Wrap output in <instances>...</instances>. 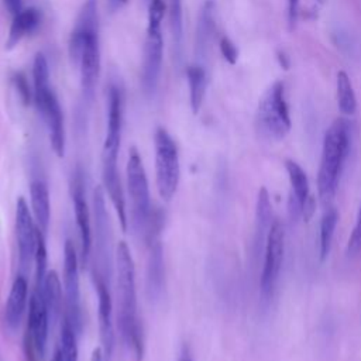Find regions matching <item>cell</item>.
<instances>
[{
	"mask_svg": "<svg viewBox=\"0 0 361 361\" xmlns=\"http://www.w3.org/2000/svg\"><path fill=\"white\" fill-rule=\"evenodd\" d=\"M116 283H117V324L123 341L134 361H142L144 336L137 313L135 268L126 241H120L116 250Z\"/></svg>",
	"mask_w": 361,
	"mask_h": 361,
	"instance_id": "6da1fadb",
	"label": "cell"
},
{
	"mask_svg": "<svg viewBox=\"0 0 361 361\" xmlns=\"http://www.w3.org/2000/svg\"><path fill=\"white\" fill-rule=\"evenodd\" d=\"M350 151V126L344 118H337L327 128L323 147L320 165L317 172V193L323 203H329L340 182V176Z\"/></svg>",
	"mask_w": 361,
	"mask_h": 361,
	"instance_id": "7a4b0ae2",
	"label": "cell"
},
{
	"mask_svg": "<svg viewBox=\"0 0 361 361\" xmlns=\"http://www.w3.org/2000/svg\"><path fill=\"white\" fill-rule=\"evenodd\" d=\"M165 0H151L148 6V25L142 48L141 65V86L147 97H152L159 83L162 68L164 38H162V20L165 16Z\"/></svg>",
	"mask_w": 361,
	"mask_h": 361,
	"instance_id": "3957f363",
	"label": "cell"
},
{
	"mask_svg": "<svg viewBox=\"0 0 361 361\" xmlns=\"http://www.w3.org/2000/svg\"><path fill=\"white\" fill-rule=\"evenodd\" d=\"M127 176V193L130 197V226L135 234L144 238L145 228L152 212L149 186L147 173L142 165V159L135 147L128 151V159L126 166Z\"/></svg>",
	"mask_w": 361,
	"mask_h": 361,
	"instance_id": "277c9868",
	"label": "cell"
},
{
	"mask_svg": "<svg viewBox=\"0 0 361 361\" xmlns=\"http://www.w3.org/2000/svg\"><path fill=\"white\" fill-rule=\"evenodd\" d=\"M258 133L268 140H282L290 130L289 107L285 97L283 83L276 80L264 93L255 114Z\"/></svg>",
	"mask_w": 361,
	"mask_h": 361,
	"instance_id": "5b68a950",
	"label": "cell"
},
{
	"mask_svg": "<svg viewBox=\"0 0 361 361\" xmlns=\"http://www.w3.org/2000/svg\"><path fill=\"white\" fill-rule=\"evenodd\" d=\"M155 145V179L162 200L169 202L176 193L180 179V164L176 142L171 134L159 127L154 135Z\"/></svg>",
	"mask_w": 361,
	"mask_h": 361,
	"instance_id": "8992f818",
	"label": "cell"
},
{
	"mask_svg": "<svg viewBox=\"0 0 361 361\" xmlns=\"http://www.w3.org/2000/svg\"><path fill=\"white\" fill-rule=\"evenodd\" d=\"M164 227V214L158 207H152L144 240L148 248L147 255V293L151 300L161 296L165 282V265H164V250L161 241V233Z\"/></svg>",
	"mask_w": 361,
	"mask_h": 361,
	"instance_id": "52a82bcc",
	"label": "cell"
},
{
	"mask_svg": "<svg viewBox=\"0 0 361 361\" xmlns=\"http://www.w3.org/2000/svg\"><path fill=\"white\" fill-rule=\"evenodd\" d=\"M93 219H94V228H93V241H92V251H93V261L92 269L102 275L106 281H110L111 275V250H110V224H109V213L106 209V199L104 192L100 186L93 190ZM92 254V252H90Z\"/></svg>",
	"mask_w": 361,
	"mask_h": 361,
	"instance_id": "ba28073f",
	"label": "cell"
},
{
	"mask_svg": "<svg viewBox=\"0 0 361 361\" xmlns=\"http://www.w3.org/2000/svg\"><path fill=\"white\" fill-rule=\"evenodd\" d=\"M285 254V228L283 224L275 219L269 227L265 238L264 248V262L259 279L261 296L264 300H269L274 295L275 286L278 283L279 272L283 262Z\"/></svg>",
	"mask_w": 361,
	"mask_h": 361,
	"instance_id": "9c48e42d",
	"label": "cell"
},
{
	"mask_svg": "<svg viewBox=\"0 0 361 361\" xmlns=\"http://www.w3.org/2000/svg\"><path fill=\"white\" fill-rule=\"evenodd\" d=\"M63 289H65V309L63 313L73 326L78 336L82 333V302H80V282H79V258L75 244L71 238L65 241L63 247Z\"/></svg>",
	"mask_w": 361,
	"mask_h": 361,
	"instance_id": "30bf717a",
	"label": "cell"
},
{
	"mask_svg": "<svg viewBox=\"0 0 361 361\" xmlns=\"http://www.w3.org/2000/svg\"><path fill=\"white\" fill-rule=\"evenodd\" d=\"M71 196L73 203V212L76 219V226L79 231L80 240V255L83 264H87L90 252H92V241H93V230L90 223V210L86 200L85 190V172L80 165H78L71 178Z\"/></svg>",
	"mask_w": 361,
	"mask_h": 361,
	"instance_id": "8fae6325",
	"label": "cell"
},
{
	"mask_svg": "<svg viewBox=\"0 0 361 361\" xmlns=\"http://www.w3.org/2000/svg\"><path fill=\"white\" fill-rule=\"evenodd\" d=\"M14 227L18 250V272L27 275L34 262L38 227L24 197L17 199Z\"/></svg>",
	"mask_w": 361,
	"mask_h": 361,
	"instance_id": "7c38bea8",
	"label": "cell"
},
{
	"mask_svg": "<svg viewBox=\"0 0 361 361\" xmlns=\"http://www.w3.org/2000/svg\"><path fill=\"white\" fill-rule=\"evenodd\" d=\"M78 68L80 72L82 99H83V103L90 106L94 99V90H96L97 79L100 75L99 30L90 31L86 35Z\"/></svg>",
	"mask_w": 361,
	"mask_h": 361,
	"instance_id": "4fadbf2b",
	"label": "cell"
},
{
	"mask_svg": "<svg viewBox=\"0 0 361 361\" xmlns=\"http://www.w3.org/2000/svg\"><path fill=\"white\" fill-rule=\"evenodd\" d=\"M49 324L51 323L42 293L41 290L34 289L28 300V316L23 340L31 343L42 358L45 357L47 351Z\"/></svg>",
	"mask_w": 361,
	"mask_h": 361,
	"instance_id": "5bb4252c",
	"label": "cell"
},
{
	"mask_svg": "<svg viewBox=\"0 0 361 361\" xmlns=\"http://www.w3.org/2000/svg\"><path fill=\"white\" fill-rule=\"evenodd\" d=\"M92 272L93 285L97 293V319L99 334L102 341V351L104 358H110L114 348V326H113V302L109 290V281L97 272Z\"/></svg>",
	"mask_w": 361,
	"mask_h": 361,
	"instance_id": "9a60e30c",
	"label": "cell"
},
{
	"mask_svg": "<svg viewBox=\"0 0 361 361\" xmlns=\"http://www.w3.org/2000/svg\"><path fill=\"white\" fill-rule=\"evenodd\" d=\"M123 128V93L121 89L111 83L107 92V127L102 154L118 155Z\"/></svg>",
	"mask_w": 361,
	"mask_h": 361,
	"instance_id": "2e32d148",
	"label": "cell"
},
{
	"mask_svg": "<svg viewBox=\"0 0 361 361\" xmlns=\"http://www.w3.org/2000/svg\"><path fill=\"white\" fill-rule=\"evenodd\" d=\"M99 30V13H97V1L96 0H86L85 4L82 6L76 21L75 27L71 32L69 37V45H68V52H69V59L73 66L79 65L82 48L86 35L90 31Z\"/></svg>",
	"mask_w": 361,
	"mask_h": 361,
	"instance_id": "e0dca14e",
	"label": "cell"
},
{
	"mask_svg": "<svg viewBox=\"0 0 361 361\" xmlns=\"http://www.w3.org/2000/svg\"><path fill=\"white\" fill-rule=\"evenodd\" d=\"M41 113L49 134V142L54 152L58 157L65 155V126H63V113L59 104V100L54 90H51L44 100L35 106Z\"/></svg>",
	"mask_w": 361,
	"mask_h": 361,
	"instance_id": "ac0fdd59",
	"label": "cell"
},
{
	"mask_svg": "<svg viewBox=\"0 0 361 361\" xmlns=\"http://www.w3.org/2000/svg\"><path fill=\"white\" fill-rule=\"evenodd\" d=\"M216 35V3L206 0L199 11L195 38V54L197 63L204 65Z\"/></svg>",
	"mask_w": 361,
	"mask_h": 361,
	"instance_id": "d6986e66",
	"label": "cell"
},
{
	"mask_svg": "<svg viewBox=\"0 0 361 361\" xmlns=\"http://www.w3.org/2000/svg\"><path fill=\"white\" fill-rule=\"evenodd\" d=\"M27 300H28L27 275L18 272L11 283L8 298L4 306V323L8 330L14 331L18 329L25 312Z\"/></svg>",
	"mask_w": 361,
	"mask_h": 361,
	"instance_id": "ffe728a7",
	"label": "cell"
},
{
	"mask_svg": "<svg viewBox=\"0 0 361 361\" xmlns=\"http://www.w3.org/2000/svg\"><path fill=\"white\" fill-rule=\"evenodd\" d=\"M30 202L31 213L37 223V227L47 235L51 219V202L49 190L42 179H32L30 183Z\"/></svg>",
	"mask_w": 361,
	"mask_h": 361,
	"instance_id": "44dd1931",
	"label": "cell"
},
{
	"mask_svg": "<svg viewBox=\"0 0 361 361\" xmlns=\"http://www.w3.org/2000/svg\"><path fill=\"white\" fill-rule=\"evenodd\" d=\"M42 14L37 7L23 8L18 14L13 16V21L10 25L8 37L6 41V48L13 49L24 37L32 34L41 24Z\"/></svg>",
	"mask_w": 361,
	"mask_h": 361,
	"instance_id": "7402d4cb",
	"label": "cell"
},
{
	"mask_svg": "<svg viewBox=\"0 0 361 361\" xmlns=\"http://www.w3.org/2000/svg\"><path fill=\"white\" fill-rule=\"evenodd\" d=\"M169 30L172 37V52L173 63L179 69L183 62V11L182 0H168L166 1Z\"/></svg>",
	"mask_w": 361,
	"mask_h": 361,
	"instance_id": "603a6c76",
	"label": "cell"
},
{
	"mask_svg": "<svg viewBox=\"0 0 361 361\" xmlns=\"http://www.w3.org/2000/svg\"><path fill=\"white\" fill-rule=\"evenodd\" d=\"M44 303L48 312L49 323L55 324L62 312V286L59 276L55 271H49L44 279L41 289Z\"/></svg>",
	"mask_w": 361,
	"mask_h": 361,
	"instance_id": "cb8c5ba5",
	"label": "cell"
},
{
	"mask_svg": "<svg viewBox=\"0 0 361 361\" xmlns=\"http://www.w3.org/2000/svg\"><path fill=\"white\" fill-rule=\"evenodd\" d=\"M186 78L189 83V100L193 114L200 111V107L204 100L206 87H207V71L204 65L193 63L186 68Z\"/></svg>",
	"mask_w": 361,
	"mask_h": 361,
	"instance_id": "d4e9b609",
	"label": "cell"
},
{
	"mask_svg": "<svg viewBox=\"0 0 361 361\" xmlns=\"http://www.w3.org/2000/svg\"><path fill=\"white\" fill-rule=\"evenodd\" d=\"M272 221H274L272 220V204H271L269 193H268L267 188L262 186L258 190L257 206H255V223H257L255 244L257 245L265 241Z\"/></svg>",
	"mask_w": 361,
	"mask_h": 361,
	"instance_id": "484cf974",
	"label": "cell"
},
{
	"mask_svg": "<svg viewBox=\"0 0 361 361\" xmlns=\"http://www.w3.org/2000/svg\"><path fill=\"white\" fill-rule=\"evenodd\" d=\"M51 90L52 87L49 86V68L47 58L42 52H37L32 62V93L35 106L39 104Z\"/></svg>",
	"mask_w": 361,
	"mask_h": 361,
	"instance_id": "4316f807",
	"label": "cell"
},
{
	"mask_svg": "<svg viewBox=\"0 0 361 361\" xmlns=\"http://www.w3.org/2000/svg\"><path fill=\"white\" fill-rule=\"evenodd\" d=\"M336 90H337L338 110L345 116L354 114L357 110V99L353 89V83L344 71H340L337 73Z\"/></svg>",
	"mask_w": 361,
	"mask_h": 361,
	"instance_id": "83f0119b",
	"label": "cell"
},
{
	"mask_svg": "<svg viewBox=\"0 0 361 361\" xmlns=\"http://www.w3.org/2000/svg\"><path fill=\"white\" fill-rule=\"evenodd\" d=\"M338 223V212L336 207H327L320 220V237H319V252L320 261H324L330 252L334 230Z\"/></svg>",
	"mask_w": 361,
	"mask_h": 361,
	"instance_id": "f1b7e54d",
	"label": "cell"
},
{
	"mask_svg": "<svg viewBox=\"0 0 361 361\" xmlns=\"http://www.w3.org/2000/svg\"><path fill=\"white\" fill-rule=\"evenodd\" d=\"M285 169L288 172V178H289V182L292 186V193L299 200L300 206H303L305 200L310 196L307 175L303 171V168L293 159L285 161Z\"/></svg>",
	"mask_w": 361,
	"mask_h": 361,
	"instance_id": "f546056e",
	"label": "cell"
},
{
	"mask_svg": "<svg viewBox=\"0 0 361 361\" xmlns=\"http://www.w3.org/2000/svg\"><path fill=\"white\" fill-rule=\"evenodd\" d=\"M61 350L62 361H78V333L73 326L63 314L61 324V343L58 344Z\"/></svg>",
	"mask_w": 361,
	"mask_h": 361,
	"instance_id": "4dcf8cb0",
	"label": "cell"
},
{
	"mask_svg": "<svg viewBox=\"0 0 361 361\" xmlns=\"http://www.w3.org/2000/svg\"><path fill=\"white\" fill-rule=\"evenodd\" d=\"M34 264H35V286L34 289L41 290L44 279L48 274L47 265H48V251H47V241L45 234L38 228L37 234V245H35V254H34Z\"/></svg>",
	"mask_w": 361,
	"mask_h": 361,
	"instance_id": "1f68e13d",
	"label": "cell"
},
{
	"mask_svg": "<svg viewBox=\"0 0 361 361\" xmlns=\"http://www.w3.org/2000/svg\"><path fill=\"white\" fill-rule=\"evenodd\" d=\"M11 79H13V83L16 86V90L18 93L20 100L23 102L24 106H28L31 103V100L34 99V93H32V90L30 87L27 76L23 72H14Z\"/></svg>",
	"mask_w": 361,
	"mask_h": 361,
	"instance_id": "d6a6232c",
	"label": "cell"
},
{
	"mask_svg": "<svg viewBox=\"0 0 361 361\" xmlns=\"http://www.w3.org/2000/svg\"><path fill=\"white\" fill-rule=\"evenodd\" d=\"M360 250H361V207L357 213V220L347 243V254L355 255L360 252Z\"/></svg>",
	"mask_w": 361,
	"mask_h": 361,
	"instance_id": "836d02e7",
	"label": "cell"
},
{
	"mask_svg": "<svg viewBox=\"0 0 361 361\" xmlns=\"http://www.w3.org/2000/svg\"><path fill=\"white\" fill-rule=\"evenodd\" d=\"M219 48H220V52L223 55V58L230 63V65H234L238 59V49L235 47V44L226 35H223L220 38V42H219Z\"/></svg>",
	"mask_w": 361,
	"mask_h": 361,
	"instance_id": "e575fe53",
	"label": "cell"
},
{
	"mask_svg": "<svg viewBox=\"0 0 361 361\" xmlns=\"http://www.w3.org/2000/svg\"><path fill=\"white\" fill-rule=\"evenodd\" d=\"M286 8H288L289 28L293 30L298 21V14H299V0H286Z\"/></svg>",
	"mask_w": 361,
	"mask_h": 361,
	"instance_id": "d590c367",
	"label": "cell"
},
{
	"mask_svg": "<svg viewBox=\"0 0 361 361\" xmlns=\"http://www.w3.org/2000/svg\"><path fill=\"white\" fill-rule=\"evenodd\" d=\"M314 210H316V200H314V197L310 195V196L305 200V203H303V206H302V216H303L305 221H309V220L313 217Z\"/></svg>",
	"mask_w": 361,
	"mask_h": 361,
	"instance_id": "8d00e7d4",
	"label": "cell"
},
{
	"mask_svg": "<svg viewBox=\"0 0 361 361\" xmlns=\"http://www.w3.org/2000/svg\"><path fill=\"white\" fill-rule=\"evenodd\" d=\"M3 1H4L7 11L11 16H16L23 10V0H3Z\"/></svg>",
	"mask_w": 361,
	"mask_h": 361,
	"instance_id": "74e56055",
	"label": "cell"
},
{
	"mask_svg": "<svg viewBox=\"0 0 361 361\" xmlns=\"http://www.w3.org/2000/svg\"><path fill=\"white\" fill-rule=\"evenodd\" d=\"M90 361H106V358H104V354H103L102 348H96V350L93 351Z\"/></svg>",
	"mask_w": 361,
	"mask_h": 361,
	"instance_id": "f35d334b",
	"label": "cell"
},
{
	"mask_svg": "<svg viewBox=\"0 0 361 361\" xmlns=\"http://www.w3.org/2000/svg\"><path fill=\"white\" fill-rule=\"evenodd\" d=\"M127 1H128V0H109L111 10H117V8L123 7L124 4H127Z\"/></svg>",
	"mask_w": 361,
	"mask_h": 361,
	"instance_id": "ab89813d",
	"label": "cell"
},
{
	"mask_svg": "<svg viewBox=\"0 0 361 361\" xmlns=\"http://www.w3.org/2000/svg\"><path fill=\"white\" fill-rule=\"evenodd\" d=\"M278 59H279V65L283 68V69H288L289 66V62H288V58L283 52H278Z\"/></svg>",
	"mask_w": 361,
	"mask_h": 361,
	"instance_id": "60d3db41",
	"label": "cell"
},
{
	"mask_svg": "<svg viewBox=\"0 0 361 361\" xmlns=\"http://www.w3.org/2000/svg\"><path fill=\"white\" fill-rule=\"evenodd\" d=\"M51 361H62V357H61V350H59V347L56 345V348H55V351H54V355H52V360Z\"/></svg>",
	"mask_w": 361,
	"mask_h": 361,
	"instance_id": "b9f144b4",
	"label": "cell"
},
{
	"mask_svg": "<svg viewBox=\"0 0 361 361\" xmlns=\"http://www.w3.org/2000/svg\"><path fill=\"white\" fill-rule=\"evenodd\" d=\"M179 361H192V358H190V355L188 354V353H183L182 354V357H180V360Z\"/></svg>",
	"mask_w": 361,
	"mask_h": 361,
	"instance_id": "7bdbcfd3",
	"label": "cell"
}]
</instances>
